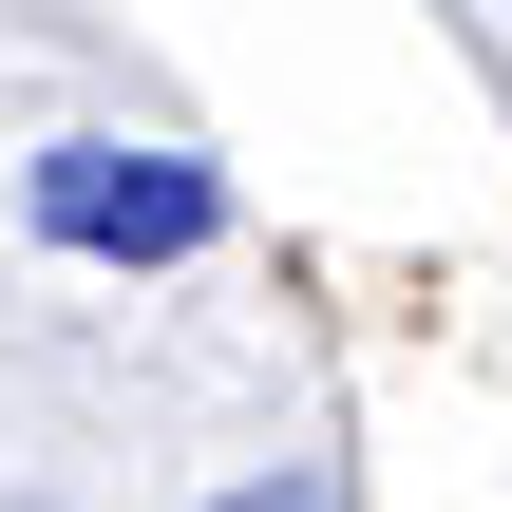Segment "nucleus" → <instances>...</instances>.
<instances>
[{
	"label": "nucleus",
	"instance_id": "nucleus-1",
	"mask_svg": "<svg viewBox=\"0 0 512 512\" xmlns=\"http://www.w3.org/2000/svg\"><path fill=\"white\" fill-rule=\"evenodd\" d=\"M19 209H38V247H95V266H190V247H228V171H209V152H133V133H57V152L19 171Z\"/></svg>",
	"mask_w": 512,
	"mask_h": 512
},
{
	"label": "nucleus",
	"instance_id": "nucleus-2",
	"mask_svg": "<svg viewBox=\"0 0 512 512\" xmlns=\"http://www.w3.org/2000/svg\"><path fill=\"white\" fill-rule=\"evenodd\" d=\"M209 512H342V475H247V494H209Z\"/></svg>",
	"mask_w": 512,
	"mask_h": 512
}]
</instances>
